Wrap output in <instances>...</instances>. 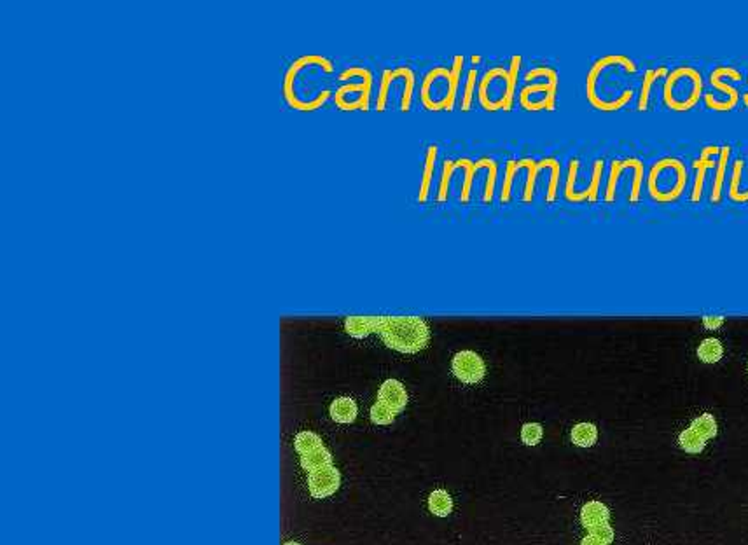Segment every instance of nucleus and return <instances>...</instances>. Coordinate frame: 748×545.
I'll use <instances>...</instances> for the list:
<instances>
[{"label": "nucleus", "mask_w": 748, "mask_h": 545, "mask_svg": "<svg viewBox=\"0 0 748 545\" xmlns=\"http://www.w3.org/2000/svg\"><path fill=\"white\" fill-rule=\"evenodd\" d=\"M638 67L630 56L607 55L598 58L586 76V98L593 109L600 112H618L635 98L630 77Z\"/></svg>", "instance_id": "obj_1"}, {"label": "nucleus", "mask_w": 748, "mask_h": 545, "mask_svg": "<svg viewBox=\"0 0 748 545\" xmlns=\"http://www.w3.org/2000/svg\"><path fill=\"white\" fill-rule=\"evenodd\" d=\"M463 63L465 58L456 55L453 58V65L449 68L439 65V67L430 68L425 73L420 90V100L425 109L430 112H451L455 109Z\"/></svg>", "instance_id": "obj_2"}, {"label": "nucleus", "mask_w": 748, "mask_h": 545, "mask_svg": "<svg viewBox=\"0 0 748 545\" xmlns=\"http://www.w3.org/2000/svg\"><path fill=\"white\" fill-rule=\"evenodd\" d=\"M379 338L399 353H418L430 341V327L421 316H381Z\"/></svg>", "instance_id": "obj_3"}, {"label": "nucleus", "mask_w": 748, "mask_h": 545, "mask_svg": "<svg viewBox=\"0 0 748 545\" xmlns=\"http://www.w3.org/2000/svg\"><path fill=\"white\" fill-rule=\"evenodd\" d=\"M703 100V77L691 65L670 71L662 84V102L673 112H689Z\"/></svg>", "instance_id": "obj_4"}, {"label": "nucleus", "mask_w": 748, "mask_h": 545, "mask_svg": "<svg viewBox=\"0 0 748 545\" xmlns=\"http://www.w3.org/2000/svg\"><path fill=\"white\" fill-rule=\"evenodd\" d=\"M689 182L687 166L678 157H661L650 166L647 175V192L657 203H673L680 199Z\"/></svg>", "instance_id": "obj_5"}, {"label": "nucleus", "mask_w": 748, "mask_h": 545, "mask_svg": "<svg viewBox=\"0 0 748 545\" xmlns=\"http://www.w3.org/2000/svg\"><path fill=\"white\" fill-rule=\"evenodd\" d=\"M525 86L519 90V105L528 112H553L558 103V71L548 65H538L525 73Z\"/></svg>", "instance_id": "obj_6"}, {"label": "nucleus", "mask_w": 748, "mask_h": 545, "mask_svg": "<svg viewBox=\"0 0 748 545\" xmlns=\"http://www.w3.org/2000/svg\"><path fill=\"white\" fill-rule=\"evenodd\" d=\"M352 77H360V83L343 84L334 93L336 107L344 112L352 110H369L371 105V90H373V72L364 67H348L339 73L341 81H348Z\"/></svg>", "instance_id": "obj_7"}, {"label": "nucleus", "mask_w": 748, "mask_h": 545, "mask_svg": "<svg viewBox=\"0 0 748 545\" xmlns=\"http://www.w3.org/2000/svg\"><path fill=\"white\" fill-rule=\"evenodd\" d=\"M724 79L731 81H742L743 73L738 71L736 67H717L715 71L710 73V84L715 91H719V95H713V93H703V102L707 105V109L712 112H731L736 109V105L742 100L738 88L731 86V84L724 83Z\"/></svg>", "instance_id": "obj_8"}, {"label": "nucleus", "mask_w": 748, "mask_h": 545, "mask_svg": "<svg viewBox=\"0 0 748 545\" xmlns=\"http://www.w3.org/2000/svg\"><path fill=\"white\" fill-rule=\"evenodd\" d=\"M507 98H509V68L500 65L491 67L490 71L484 72L478 83L479 103L488 112H509Z\"/></svg>", "instance_id": "obj_9"}, {"label": "nucleus", "mask_w": 748, "mask_h": 545, "mask_svg": "<svg viewBox=\"0 0 748 545\" xmlns=\"http://www.w3.org/2000/svg\"><path fill=\"white\" fill-rule=\"evenodd\" d=\"M626 172L633 173V182H631L630 191V203H638L642 194L643 177H645V166L638 157H626V160H614L608 168V179L605 187V199L607 203H614L615 192H618L619 177H623Z\"/></svg>", "instance_id": "obj_10"}, {"label": "nucleus", "mask_w": 748, "mask_h": 545, "mask_svg": "<svg viewBox=\"0 0 748 545\" xmlns=\"http://www.w3.org/2000/svg\"><path fill=\"white\" fill-rule=\"evenodd\" d=\"M451 370L456 380L467 383V385H476L486 376V363L478 351L462 350L453 357Z\"/></svg>", "instance_id": "obj_11"}, {"label": "nucleus", "mask_w": 748, "mask_h": 545, "mask_svg": "<svg viewBox=\"0 0 748 545\" xmlns=\"http://www.w3.org/2000/svg\"><path fill=\"white\" fill-rule=\"evenodd\" d=\"M720 147L719 145H705L700 150V156L697 160L692 161V168L696 170L695 182H692V192H691V203H700L703 198V189H705V179H707L708 170L713 168L717 165L715 160H719Z\"/></svg>", "instance_id": "obj_12"}, {"label": "nucleus", "mask_w": 748, "mask_h": 545, "mask_svg": "<svg viewBox=\"0 0 748 545\" xmlns=\"http://www.w3.org/2000/svg\"><path fill=\"white\" fill-rule=\"evenodd\" d=\"M603 170H605V161L596 160L595 163H593L591 180H589V184L584 189H577V185H573V187H565V199L570 201V203H584V201L595 203V201H598Z\"/></svg>", "instance_id": "obj_13"}, {"label": "nucleus", "mask_w": 748, "mask_h": 545, "mask_svg": "<svg viewBox=\"0 0 748 545\" xmlns=\"http://www.w3.org/2000/svg\"><path fill=\"white\" fill-rule=\"evenodd\" d=\"M341 484V475L339 470L336 467L329 465L324 469L315 470V472H309L308 477V488L312 497L315 498H325L331 497L332 493H336Z\"/></svg>", "instance_id": "obj_14"}, {"label": "nucleus", "mask_w": 748, "mask_h": 545, "mask_svg": "<svg viewBox=\"0 0 748 545\" xmlns=\"http://www.w3.org/2000/svg\"><path fill=\"white\" fill-rule=\"evenodd\" d=\"M378 400L383 402L385 405H389L394 412H401L402 409L408 404V392H406V386L402 385L399 380H385L379 386L378 392Z\"/></svg>", "instance_id": "obj_15"}, {"label": "nucleus", "mask_w": 748, "mask_h": 545, "mask_svg": "<svg viewBox=\"0 0 748 545\" xmlns=\"http://www.w3.org/2000/svg\"><path fill=\"white\" fill-rule=\"evenodd\" d=\"M409 77H414V72L409 67H395V68H386L381 73V81H379V90H378V98H376V110L383 112L386 109V102H389V93L390 86H392L394 81L402 79L404 83Z\"/></svg>", "instance_id": "obj_16"}, {"label": "nucleus", "mask_w": 748, "mask_h": 545, "mask_svg": "<svg viewBox=\"0 0 748 545\" xmlns=\"http://www.w3.org/2000/svg\"><path fill=\"white\" fill-rule=\"evenodd\" d=\"M437 152H439V147L436 144H430L427 147V152H425V161H424V172L420 177V187H418V203H427L430 196V187H432L434 182V172H436V160Z\"/></svg>", "instance_id": "obj_17"}, {"label": "nucleus", "mask_w": 748, "mask_h": 545, "mask_svg": "<svg viewBox=\"0 0 748 545\" xmlns=\"http://www.w3.org/2000/svg\"><path fill=\"white\" fill-rule=\"evenodd\" d=\"M456 165H458L460 172L463 173L462 191H460V203H468V199H471L472 182H474L476 173L486 166V157H481V160H478V161H472V160H468V157H460V160H456Z\"/></svg>", "instance_id": "obj_18"}, {"label": "nucleus", "mask_w": 748, "mask_h": 545, "mask_svg": "<svg viewBox=\"0 0 748 545\" xmlns=\"http://www.w3.org/2000/svg\"><path fill=\"white\" fill-rule=\"evenodd\" d=\"M668 73H670V68L665 67V65L645 71V73H643V79H642L640 95H638V103H637L638 112H645L647 109H649L650 91H652L654 84H656V81L666 79V76H668Z\"/></svg>", "instance_id": "obj_19"}, {"label": "nucleus", "mask_w": 748, "mask_h": 545, "mask_svg": "<svg viewBox=\"0 0 748 545\" xmlns=\"http://www.w3.org/2000/svg\"><path fill=\"white\" fill-rule=\"evenodd\" d=\"M731 154H732V147L729 144L720 147L719 160H717L715 179H713L712 196H710V201L713 204L720 203V199H722V187H724V180H726V173H727V166H729Z\"/></svg>", "instance_id": "obj_20"}, {"label": "nucleus", "mask_w": 748, "mask_h": 545, "mask_svg": "<svg viewBox=\"0 0 748 545\" xmlns=\"http://www.w3.org/2000/svg\"><path fill=\"white\" fill-rule=\"evenodd\" d=\"M381 316H348L344 320V328L352 338H367L373 332H378Z\"/></svg>", "instance_id": "obj_21"}, {"label": "nucleus", "mask_w": 748, "mask_h": 545, "mask_svg": "<svg viewBox=\"0 0 748 545\" xmlns=\"http://www.w3.org/2000/svg\"><path fill=\"white\" fill-rule=\"evenodd\" d=\"M525 160V170H526V182H525V191H523V201L525 203H532L535 196V187H537V179L538 173L542 170L548 168L549 157H544L540 161H535L532 157H523Z\"/></svg>", "instance_id": "obj_22"}, {"label": "nucleus", "mask_w": 748, "mask_h": 545, "mask_svg": "<svg viewBox=\"0 0 748 545\" xmlns=\"http://www.w3.org/2000/svg\"><path fill=\"white\" fill-rule=\"evenodd\" d=\"M608 517H610V512H608V507L602 502H588L580 510V521L588 529L608 523Z\"/></svg>", "instance_id": "obj_23"}, {"label": "nucleus", "mask_w": 748, "mask_h": 545, "mask_svg": "<svg viewBox=\"0 0 748 545\" xmlns=\"http://www.w3.org/2000/svg\"><path fill=\"white\" fill-rule=\"evenodd\" d=\"M743 168H745V161L743 157L734 160V163L731 166V180H729V189H727V196L732 203H748V191L742 189V179H743Z\"/></svg>", "instance_id": "obj_24"}, {"label": "nucleus", "mask_w": 748, "mask_h": 545, "mask_svg": "<svg viewBox=\"0 0 748 545\" xmlns=\"http://www.w3.org/2000/svg\"><path fill=\"white\" fill-rule=\"evenodd\" d=\"M329 412H331V418L338 423H354L359 409H357L355 400L350 397H338L329 408Z\"/></svg>", "instance_id": "obj_25"}, {"label": "nucleus", "mask_w": 748, "mask_h": 545, "mask_svg": "<svg viewBox=\"0 0 748 545\" xmlns=\"http://www.w3.org/2000/svg\"><path fill=\"white\" fill-rule=\"evenodd\" d=\"M523 160H509L506 163V170H503V182L502 189H500V201L502 203H509L511 196H513V182L516 179V175L523 170Z\"/></svg>", "instance_id": "obj_26"}, {"label": "nucleus", "mask_w": 748, "mask_h": 545, "mask_svg": "<svg viewBox=\"0 0 748 545\" xmlns=\"http://www.w3.org/2000/svg\"><path fill=\"white\" fill-rule=\"evenodd\" d=\"M697 357L701 362L705 363H715L724 357V346L720 343V339L717 338H707L700 343L697 346Z\"/></svg>", "instance_id": "obj_27"}, {"label": "nucleus", "mask_w": 748, "mask_h": 545, "mask_svg": "<svg viewBox=\"0 0 748 545\" xmlns=\"http://www.w3.org/2000/svg\"><path fill=\"white\" fill-rule=\"evenodd\" d=\"M329 465H332V455L329 453V450H325L324 446L312 451V453L301 456V467H303L304 470H308V472H315V470H320Z\"/></svg>", "instance_id": "obj_28"}, {"label": "nucleus", "mask_w": 748, "mask_h": 545, "mask_svg": "<svg viewBox=\"0 0 748 545\" xmlns=\"http://www.w3.org/2000/svg\"><path fill=\"white\" fill-rule=\"evenodd\" d=\"M598 439V428L589 421H580L573 425L572 428V440L580 447H589Z\"/></svg>", "instance_id": "obj_29"}, {"label": "nucleus", "mask_w": 748, "mask_h": 545, "mask_svg": "<svg viewBox=\"0 0 748 545\" xmlns=\"http://www.w3.org/2000/svg\"><path fill=\"white\" fill-rule=\"evenodd\" d=\"M429 509L436 516H448L453 510V500L446 489H434L429 497Z\"/></svg>", "instance_id": "obj_30"}, {"label": "nucleus", "mask_w": 748, "mask_h": 545, "mask_svg": "<svg viewBox=\"0 0 748 545\" xmlns=\"http://www.w3.org/2000/svg\"><path fill=\"white\" fill-rule=\"evenodd\" d=\"M678 442H680V446L684 447L687 453H700L705 447V444H707V439H705L700 432H696L695 428L689 427L687 430L682 432L680 437H678Z\"/></svg>", "instance_id": "obj_31"}, {"label": "nucleus", "mask_w": 748, "mask_h": 545, "mask_svg": "<svg viewBox=\"0 0 748 545\" xmlns=\"http://www.w3.org/2000/svg\"><path fill=\"white\" fill-rule=\"evenodd\" d=\"M455 172H458V166H456V160H444L443 161V175H441L439 191H437V201H439V203H443V201L448 199L449 185H451V180H453V175H455Z\"/></svg>", "instance_id": "obj_32"}, {"label": "nucleus", "mask_w": 748, "mask_h": 545, "mask_svg": "<svg viewBox=\"0 0 748 545\" xmlns=\"http://www.w3.org/2000/svg\"><path fill=\"white\" fill-rule=\"evenodd\" d=\"M322 446H324L322 439L317 434H313V432H299V434L296 435V439H294V447H296L297 453L301 456L312 453V451L319 450Z\"/></svg>", "instance_id": "obj_33"}, {"label": "nucleus", "mask_w": 748, "mask_h": 545, "mask_svg": "<svg viewBox=\"0 0 748 545\" xmlns=\"http://www.w3.org/2000/svg\"><path fill=\"white\" fill-rule=\"evenodd\" d=\"M478 83V68H471V71L467 72L462 98H460V109H462V112H468L472 109V103H474V90Z\"/></svg>", "instance_id": "obj_34"}, {"label": "nucleus", "mask_w": 748, "mask_h": 545, "mask_svg": "<svg viewBox=\"0 0 748 545\" xmlns=\"http://www.w3.org/2000/svg\"><path fill=\"white\" fill-rule=\"evenodd\" d=\"M486 170H488V177H486V185H484L483 201L484 203H491L495 198V187H497V175H498V166H497V161H495L493 157H488Z\"/></svg>", "instance_id": "obj_35"}, {"label": "nucleus", "mask_w": 748, "mask_h": 545, "mask_svg": "<svg viewBox=\"0 0 748 545\" xmlns=\"http://www.w3.org/2000/svg\"><path fill=\"white\" fill-rule=\"evenodd\" d=\"M560 177H561V165L556 157H553L551 166H549V184H548V192H545V201L548 203H554L558 198V187H560Z\"/></svg>", "instance_id": "obj_36"}, {"label": "nucleus", "mask_w": 748, "mask_h": 545, "mask_svg": "<svg viewBox=\"0 0 748 545\" xmlns=\"http://www.w3.org/2000/svg\"><path fill=\"white\" fill-rule=\"evenodd\" d=\"M691 427L695 428L696 432H700V434L703 435L705 439H710V437H713V435L717 434L715 416L710 415V412H705V415L697 416V418L692 421Z\"/></svg>", "instance_id": "obj_37"}, {"label": "nucleus", "mask_w": 748, "mask_h": 545, "mask_svg": "<svg viewBox=\"0 0 748 545\" xmlns=\"http://www.w3.org/2000/svg\"><path fill=\"white\" fill-rule=\"evenodd\" d=\"M395 415H397V412H394L389 405H385L379 400L371 408V420H373L376 425H390L394 421Z\"/></svg>", "instance_id": "obj_38"}, {"label": "nucleus", "mask_w": 748, "mask_h": 545, "mask_svg": "<svg viewBox=\"0 0 748 545\" xmlns=\"http://www.w3.org/2000/svg\"><path fill=\"white\" fill-rule=\"evenodd\" d=\"M542 434H544V432H542V425L535 423V421H532V423H525L521 428V439L523 442L528 444V446H535V444L542 439Z\"/></svg>", "instance_id": "obj_39"}, {"label": "nucleus", "mask_w": 748, "mask_h": 545, "mask_svg": "<svg viewBox=\"0 0 748 545\" xmlns=\"http://www.w3.org/2000/svg\"><path fill=\"white\" fill-rule=\"evenodd\" d=\"M589 533H593V535L600 536L602 540H605L607 544H610L612 540H614V529H612V526L608 523L605 524H600V526L589 529Z\"/></svg>", "instance_id": "obj_40"}, {"label": "nucleus", "mask_w": 748, "mask_h": 545, "mask_svg": "<svg viewBox=\"0 0 748 545\" xmlns=\"http://www.w3.org/2000/svg\"><path fill=\"white\" fill-rule=\"evenodd\" d=\"M724 323L722 316H705L703 326L707 328H719Z\"/></svg>", "instance_id": "obj_41"}, {"label": "nucleus", "mask_w": 748, "mask_h": 545, "mask_svg": "<svg viewBox=\"0 0 748 545\" xmlns=\"http://www.w3.org/2000/svg\"><path fill=\"white\" fill-rule=\"evenodd\" d=\"M580 545H608L605 540H602L600 536L593 535V533H589V535H586L583 539V542H580Z\"/></svg>", "instance_id": "obj_42"}, {"label": "nucleus", "mask_w": 748, "mask_h": 545, "mask_svg": "<svg viewBox=\"0 0 748 545\" xmlns=\"http://www.w3.org/2000/svg\"><path fill=\"white\" fill-rule=\"evenodd\" d=\"M742 102L745 103V107L748 109V93H745V95H742Z\"/></svg>", "instance_id": "obj_43"}, {"label": "nucleus", "mask_w": 748, "mask_h": 545, "mask_svg": "<svg viewBox=\"0 0 748 545\" xmlns=\"http://www.w3.org/2000/svg\"><path fill=\"white\" fill-rule=\"evenodd\" d=\"M479 61H481V56H478V55L472 56V63H479Z\"/></svg>", "instance_id": "obj_44"}, {"label": "nucleus", "mask_w": 748, "mask_h": 545, "mask_svg": "<svg viewBox=\"0 0 748 545\" xmlns=\"http://www.w3.org/2000/svg\"><path fill=\"white\" fill-rule=\"evenodd\" d=\"M284 545H301V544H297V542H285Z\"/></svg>", "instance_id": "obj_45"}]
</instances>
